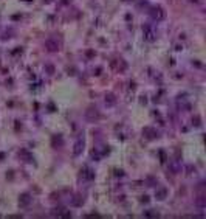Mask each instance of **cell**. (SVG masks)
Masks as SVG:
<instances>
[{"mask_svg":"<svg viewBox=\"0 0 206 219\" xmlns=\"http://www.w3.org/2000/svg\"><path fill=\"white\" fill-rule=\"evenodd\" d=\"M81 174H82V177L87 179V180H93L95 179V172L91 171L90 168H84L82 171H81Z\"/></svg>","mask_w":206,"mask_h":219,"instance_id":"8","label":"cell"},{"mask_svg":"<svg viewBox=\"0 0 206 219\" xmlns=\"http://www.w3.org/2000/svg\"><path fill=\"white\" fill-rule=\"evenodd\" d=\"M84 146H85V140H84V137H79V138L76 140V143H74V146H73V154H74V155L82 154Z\"/></svg>","mask_w":206,"mask_h":219,"instance_id":"3","label":"cell"},{"mask_svg":"<svg viewBox=\"0 0 206 219\" xmlns=\"http://www.w3.org/2000/svg\"><path fill=\"white\" fill-rule=\"evenodd\" d=\"M85 118L88 120V121H95V120H99V112L96 109H88L87 112H85Z\"/></svg>","mask_w":206,"mask_h":219,"instance_id":"5","label":"cell"},{"mask_svg":"<svg viewBox=\"0 0 206 219\" xmlns=\"http://www.w3.org/2000/svg\"><path fill=\"white\" fill-rule=\"evenodd\" d=\"M143 33H144V39L149 41V42L155 41V37H157V33H155V30L150 25H144L143 27Z\"/></svg>","mask_w":206,"mask_h":219,"instance_id":"2","label":"cell"},{"mask_svg":"<svg viewBox=\"0 0 206 219\" xmlns=\"http://www.w3.org/2000/svg\"><path fill=\"white\" fill-rule=\"evenodd\" d=\"M45 47H47L48 51H58L59 44H58V41H56V39L50 37V39H47V41H45Z\"/></svg>","mask_w":206,"mask_h":219,"instance_id":"4","label":"cell"},{"mask_svg":"<svg viewBox=\"0 0 206 219\" xmlns=\"http://www.w3.org/2000/svg\"><path fill=\"white\" fill-rule=\"evenodd\" d=\"M105 103H109V104H115V95H113V93L105 95Z\"/></svg>","mask_w":206,"mask_h":219,"instance_id":"12","label":"cell"},{"mask_svg":"<svg viewBox=\"0 0 206 219\" xmlns=\"http://www.w3.org/2000/svg\"><path fill=\"white\" fill-rule=\"evenodd\" d=\"M180 169H181V168L178 166V162H172V163H170V171H172V172H175V174H177V172H180Z\"/></svg>","mask_w":206,"mask_h":219,"instance_id":"11","label":"cell"},{"mask_svg":"<svg viewBox=\"0 0 206 219\" xmlns=\"http://www.w3.org/2000/svg\"><path fill=\"white\" fill-rule=\"evenodd\" d=\"M144 216H149V218H155V216H158V213H155V211L149 210V211H146V213H144Z\"/></svg>","mask_w":206,"mask_h":219,"instance_id":"13","label":"cell"},{"mask_svg":"<svg viewBox=\"0 0 206 219\" xmlns=\"http://www.w3.org/2000/svg\"><path fill=\"white\" fill-rule=\"evenodd\" d=\"M166 196H168V188H166V186H160V188H157L155 197H157L158 200H164Z\"/></svg>","mask_w":206,"mask_h":219,"instance_id":"6","label":"cell"},{"mask_svg":"<svg viewBox=\"0 0 206 219\" xmlns=\"http://www.w3.org/2000/svg\"><path fill=\"white\" fill-rule=\"evenodd\" d=\"M30 202H31V196L28 193H23V194H20V197H19V204L22 207H26V205H30Z\"/></svg>","mask_w":206,"mask_h":219,"instance_id":"7","label":"cell"},{"mask_svg":"<svg viewBox=\"0 0 206 219\" xmlns=\"http://www.w3.org/2000/svg\"><path fill=\"white\" fill-rule=\"evenodd\" d=\"M192 3H201V0H191Z\"/></svg>","mask_w":206,"mask_h":219,"instance_id":"14","label":"cell"},{"mask_svg":"<svg viewBox=\"0 0 206 219\" xmlns=\"http://www.w3.org/2000/svg\"><path fill=\"white\" fill-rule=\"evenodd\" d=\"M195 205L200 207V208H205L206 207V197L205 196H198L197 199H195Z\"/></svg>","mask_w":206,"mask_h":219,"instance_id":"10","label":"cell"},{"mask_svg":"<svg viewBox=\"0 0 206 219\" xmlns=\"http://www.w3.org/2000/svg\"><path fill=\"white\" fill-rule=\"evenodd\" d=\"M19 155L23 158L25 162H33V155H31L30 152H28L26 149H20V152H19Z\"/></svg>","mask_w":206,"mask_h":219,"instance_id":"9","label":"cell"},{"mask_svg":"<svg viewBox=\"0 0 206 219\" xmlns=\"http://www.w3.org/2000/svg\"><path fill=\"white\" fill-rule=\"evenodd\" d=\"M150 16H152V19H155V20H163L166 17V13L161 6H154V8L150 9Z\"/></svg>","mask_w":206,"mask_h":219,"instance_id":"1","label":"cell"}]
</instances>
